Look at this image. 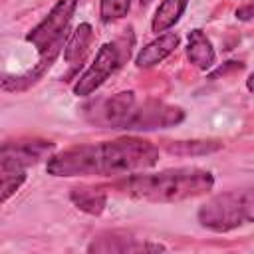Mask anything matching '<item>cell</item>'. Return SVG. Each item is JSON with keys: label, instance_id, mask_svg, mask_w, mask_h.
<instances>
[{"label": "cell", "instance_id": "cell-1", "mask_svg": "<svg viewBox=\"0 0 254 254\" xmlns=\"http://www.w3.org/2000/svg\"><path fill=\"white\" fill-rule=\"evenodd\" d=\"M159 147L141 137H119L115 141L73 145L54 153L46 161L52 177H117L155 167Z\"/></svg>", "mask_w": 254, "mask_h": 254}, {"label": "cell", "instance_id": "cell-2", "mask_svg": "<svg viewBox=\"0 0 254 254\" xmlns=\"http://www.w3.org/2000/svg\"><path fill=\"white\" fill-rule=\"evenodd\" d=\"M214 175L200 167H179L151 175H129L115 181L109 189L145 202H181L210 192Z\"/></svg>", "mask_w": 254, "mask_h": 254}, {"label": "cell", "instance_id": "cell-3", "mask_svg": "<svg viewBox=\"0 0 254 254\" xmlns=\"http://www.w3.org/2000/svg\"><path fill=\"white\" fill-rule=\"evenodd\" d=\"M198 224L210 232H230L254 224V183L208 198L196 212Z\"/></svg>", "mask_w": 254, "mask_h": 254}, {"label": "cell", "instance_id": "cell-4", "mask_svg": "<svg viewBox=\"0 0 254 254\" xmlns=\"http://www.w3.org/2000/svg\"><path fill=\"white\" fill-rule=\"evenodd\" d=\"M54 155L52 141H14L4 143L0 151V179H2V202H6L26 181V169L50 159Z\"/></svg>", "mask_w": 254, "mask_h": 254}, {"label": "cell", "instance_id": "cell-5", "mask_svg": "<svg viewBox=\"0 0 254 254\" xmlns=\"http://www.w3.org/2000/svg\"><path fill=\"white\" fill-rule=\"evenodd\" d=\"M133 42H135V38L131 34V28L127 30V36L117 38L113 42H105L99 48V52L95 54L93 64L73 83V93L77 97H87L95 89H99L109 79V75H113L123 65V62L129 60Z\"/></svg>", "mask_w": 254, "mask_h": 254}, {"label": "cell", "instance_id": "cell-6", "mask_svg": "<svg viewBox=\"0 0 254 254\" xmlns=\"http://www.w3.org/2000/svg\"><path fill=\"white\" fill-rule=\"evenodd\" d=\"M79 0H58L48 16L26 34V42L36 48L40 60L56 62L60 50L65 46V32L75 14Z\"/></svg>", "mask_w": 254, "mask_h": 254}, {"label": "cell", "instance_id": "cell-7", "mask_svg": "<svg viewBox=\"0 0 254 254\" xmlns=\"http://www.w3.org/2000/svg\"><path fill=\"white\" fill-rule=\"evenodd\" d=\"M185 111L179 105H171L159 99H143L135 101L133 109L129 111L123 129L125 131H155V129H169L183 123Z\"/></svg>", "mask_w": 254, "mask_h": 254}, {"label": "cell", "instance_id": "cell-8", "mask_svg": "<svg viewBox=\"0 0 254 254\" xmlns=\"http://www.w3.org/2000/svg\"><path fill=\"white\" fill-rule=\"evenodd\" d=\"M135 101V91H119L111 97L91 103L85 109V115L93 125H99L103 129H123V123Z\"/></svg>", "mask_w": 254, "mask_h": 254}, {"label": "cell", "instance_id": "cell-9", "mask_svg": "<svg viewBox=\"0 0 254 254\" xmlns=\"http://www.w3.org/2000/svg\"><path fill=\"white\" fill-rule=\"evenodd\" d=\"M167 248L163 244L157 242H147V240H139L133 238L127 232L121 230H113V232H105L99 234L97 238H93V242L87 246V252H165Z\"/></svg>", "mask_w": 254, "mask_h": 254}, {"label": "cell", "instance_id": "cell-10", "mask_svg": "<svg viewBox=\"0 0 254 254\" xmlns=\"http://www.w3.org/2000/svg\"><path fill=\"white\" fill-rule=\"evenodd\" d=\"M93 40V28L89 24H79L71 36L67 38L65 46H64V60L67 64V73L64 75L65 79L67 77H73L77 73V69L81 67V62L85 60L87 56V50H89V44Z\"/></svg>", "mask_w": 254, "mask_h": 254}, {"label": "cell", "instance_id": "cell-11", "mask_svg": "<svg viewBox=\"0 0 254 254\" xmlns=\"http://www.w3.org/2000/svg\"><path fill=\"white\" fill-rule=\"evenodd\" d=\"M181 38L177 32H165L159 38H155L153 42H149L145 48H141V52L135 58V65L137 67H153L157 64H161L165 58H169L177 46H179Z\"/></svg>", "mask_w": 254, "mask_h": 254}, {"label": "cell", "instance_id": "cell-12", "mask_svg": "<svg viewBox=\"0 0 254 254\" xmlns=\"http://www.w3.org/2000/svg\"><path fill=\"white\" fill-rule=\"evenodd\" d=\"M187 58L194 67H198L202 71L210 69L214 65V62H216V52L212 48V42L208 40V36L200 28H194V30L189 32Z\"/></svg>", "mask_w": 254, "mask_h": 254}, {"label": "cell", "instance_id": "cell-13", "mask_svg": "<svg viewBox=\"0 0 254 254\" xmlns=\"http://www.w3.org/2000/svg\"><path fill=\"white\" fill-rule=\"evenodd\" d=\"M69 198L79 210L87 214H101L107 204V194L103 187H75L71 189Z\"/></svg>", "mask_w": 254, "mask_h": 254}, {"label": "cell", "instance_id": "cell-14", "mask_svg": "<svg viewBox=\"0 0 254 254\" xmlns=\"http://www.w3.org/2000/svg\"><path fill=\"white\" fill-rule=\"evenodd\" d=\"M187 4H189V0H163L159 4V8L155 10L151 30L155 34H159V32H167L169 28H173L181 20Z\"/></svg>", "mask_w": 254, "mask_h": 254}, {"label": "cell", "instance_id": "cell-15", "mask_svg": "<svg viewBox=\"0 0 254 254\" xmlns=\"http://www.w3.org/2000/svg\"><path fill=\"white\" fill-rule=\"evenodd\" d=\"M222 147V143L218 141H173L167 143V151L175 153V155H206L212 151H218Z\"/></svg>", "mask_w": 254, "mask_h": 254}, {"label": "cell", "instance_id": "cell-16", "mask_svg": "<svg viewBox=\"0 0 254 254\" xmlns=\"http://www.w3.org/2000/svg\"><path fill=\"white\" fill-rule=\"evenodd\" d=\"M131 2L133 0H101V4H99L101 22L109 24V22H115V20L125 18L127 12H129V8H131Z\"/></svg>", "mask_w": 254, "mask_h": 254}, {"label": "cell", "instance_id": "cell-17", "mask_svg": "<svg viewBox=\"0 0 254 254\" xmlns=\"http://www.w3.org/2000/svg\"><path fill=\"white\" fill-rule=\"evenodd\" d=\"M236 18H238V20H244V22L254 20V2H248V4L240 6V8L236 10Z\"/></svg>", "mask_w": 254, "mask_h": 254}, {"label": "cell", "instance_id": "cell-18", "mask_svg": "<svg viewBox=\"0 0 254 254\" xmlns=\"http://www.w3.org/2000/svg\"><path fill=\"white\" fill-rule=\"evenodd\" d=\"M246 87H248V91L254 93V71L248 75V79H246Z\"/></svg>", "mask_w": 254, "mask_h": 254}, {"label": "cell", "instance_id": "cell-19", "mask_svg": "<svg viewBox=\"0 0 254 254\" xmlns=\"http://www.w3.org/2000/svg\"><path fill=\"white\" fill-rule=\"evenodd\" d=\"M139 2H141V6H147V4L151 2V0H139Z\"/></svg>", "mask_w": 254, "mask_h": 254}]
</instances>
